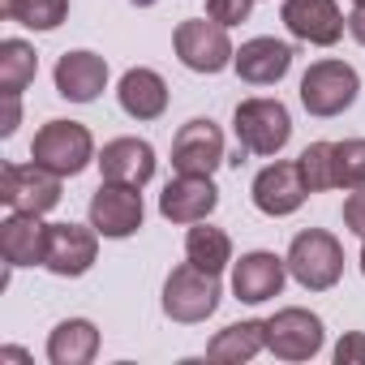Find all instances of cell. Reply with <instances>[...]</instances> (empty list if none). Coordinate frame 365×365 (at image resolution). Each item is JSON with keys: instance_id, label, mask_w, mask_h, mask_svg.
<instances>
[{"instance_id": "6da1fadb", "label": "cell", "mask_w": 365, "mask_h": 365, "mask_svg": "<svg viewBox=\"0 0 365 365\" xmlns=\"http://www.w3.org/2000/svg\"><path fill=\"white\" fill-rule=\"evenodd\" d=\"M220 297H224L220 292V275L194 267L190 258L180 267H172V275L163 279V314L172 322H185V327L207 322L220 309Z\"/></svg>"}, {"instance_id": "7a4b0ae2", "label": "cell", "mask_w": 365, "mask_h": 365, "mask_svg": "<svg viewBox=\"0 0 365 365\" xmlns=\"http://www.w3.org/2000/svg\"><path fill=\"white\" fill-rule=\"evenodd\" d=\"M288 275L301 288H309V292L335 288L339 275H344V245L331 232H322V228L297 232L292 245H288Z\"/></svg>"}, {"instance_id": "3957f363", "label": "cell", "mask_w": 365, "mask_h": 365, "mask_svg": "<svg viewBox=\"0 0 365 365\" xmlns=\"http://www.w3.org/2000/svg\"><path fill=\"white\" fill-rule=\"evenodd\" d=\"M31 159L56 176H78L95 159V138L78 120H48L31 142Z\"/></svg>"}, {"instance_id": "277c9868", "label": "cell", "mask_w": 365, "mask_h": 365, "mask_svg": "<svg viewBox=\"0 0 365 365\" xmlns=\"http://www.w3.org/2000/svg\"><path fill=\"white\" fill-rule=\"evenodd\" d=\"M356 95H361V78L344 61H314L301 78V103L309 116H322V120L348 112Z\"/></svg>"}, {"instance_id": "5b68a950", "label": "cell", "mask_w": 365, "mask_h": 365, "mask_svg": "<svg viewBox=\"0 0 365 365\" xmlns=\"http://www.w3.org/2000/svg\"><path fill=\"white\" fill-rule=\"evenodd\" d=\"M232 129L250 155H279L292 138V116L279 99H241L232 112Z\"/></svg>"}, {"instance_id": "8992f818", "label": "cell", "mask_w": 365, "mask_h": 365, "mask_svg": "<svg viewBox=\"0 0 365 365\" xmlns=\"http://www.w3.org/2000/svg\"><path fill=\"white\" fill-rule=\"evenodd\" d=\"M172 48L180 56V65L194 73H220L232 65L237 48L228 39V26H220L215 18H190L172 31Z\"/></svg>"}, {"instance_id": "52a82bcc", "label": "cell", "mask_w": 365, "mask_h": 365, "mask_svg": "<svg viewBox=\"0 0 365 365\" xmlns=\"http://www.w3.org/2000/svg\"><path fill=\"white\" fill-rule=\"evenodd\" d=\"M61 180L56 172H48L43 163H5L0 172V202L9 211H35V215H48L56 202H61Z\"/></svg>"}, {"instance_id": "ba28073f", "label": "cell", "mask_w": 365, "mask_h": 365, "mask_svg": "<svg viewBox=\"0 0 365 365\" xmlns=\"http://www.w3.org/2000/svg\"><path fill=\"white\" fill-rule=\"evenodd\" d=\"M250 194H254V207H258L262 215L284 220V215H292V211L305 207L309 185H305L297 159H275V163H267V168L254 176V190H250Z\"/></svg>"}, {"instance_id": "9c48e42d", "label": "cell", "mask_w": 365, "mask_h": 365, "mask_svg": "<svg viewBox=\"0 0 365 365\" xmlns=\"http://www.w3.org/2000/svg\"><path fill=\"white\" fill-rule=\"evenodd\" d=\"M322 339H327L322 318L301 305H288L275 318H267V348L279 361H309L322 352Z\"/></svg>"}, {"instance_id": "30bf717a", "label": "cell", "mask_w": 365, "mask_h": 365, "mask_svg": "<svg viewBox=\"0 0 365 365\" xmlns=\"http://www.w3.org/2000/svg\"><path fill=\"white\" fill-rule=\"evenodd\" d=\"M142 194L138 185H120V180H103L91 194V224L108 241H125L142 228Z\"/></svg>"}, {"instance_id": "8fae6325", "label": "cell", "mask_w": 365, "mask_h": 365, "mask_svg": "<svg viewBox=\"0 0 365 365\" xmlns=\"http://www.w3.org/2000/svg\"><path fill=\"white\" fill-rule=\"evenodd\" d=\"M224 163V133L215 120H185L172 138V168L180 176H211Z\"/></svg>"}, {"instance_id": "7c38bea8", "label": "cell", "mask_w": 365, "mask_h": 365, "mask_svg": "<svg viewBox=\"0 0 365 365\" xmlns=\"http://www.w3.org/2000/svg\"><path fill=\"white\" fill-rule=\"evenodd\" d=\"M99 254V232L95 224H48V254L43 267L61 279H78L95 267Z\"/></svg>"}, {"instance_id": "4fadbf2b", "label": "cell", "mask_w": 365, "mask_h": 365, "mask_svg": "<svg viewBox=\"0 0 365 365\" xmlns=\"http://www.w3.org/2000/svg\"><path fill=\"white\" fill-rule=\"evenodd\" d=\"M284 26L301 43L335 48L348 31V18L339 14L335 0H284Z\"/></svg>"}, {"instance_id": "5bb4252c", "label": "cell", "mask_w": 365, "mask_h": 365, "mask_svg": "<svg viewBox=\"0 0 365 365\" xmlns=\"http://www.w3.org/2000/svg\"><path fill=\"white\" fill-rule=\"evenodd\" d=\"M220 207V190L211 176H172L159 194V215L168 224H198Z\"/></svg>"}, {"instance_id": "9a60e30c", "label": "cell", "mask_w": 365, "mask_h": 365, "mask_svg": "<svg viewBox=\"0 0 365 365\" xmlns=\"http://www.w3.org/2000/svg\"><path fill=\"white\" fill-rule=\"evenodd\" d=\"M284 279H288V258H279L271 250H254V254H241V262H232V292L245 305H262V301L279 297Z\"/></svg>"}, {"instance_id": "2e32d148", "label": "cell", "mask_w": 365, "mask_h": 365, "mask_svg": "<svg viewBox=\"0 0 365 365\" xmlns=\"http://www.w3.org/2000/svg\"><path fill=\"white\" fill-rule=\"evenodd\" d=\"M232 69H237V78L250 82V86H275V82L292 69V48H288L284 39L258 35V39H250V43L237 48Z\"/></svg>"}, {"instance_id": "e0dca14e", "label": "cell", "mask_w": 365, "mask_h": 365, "mask_svg": "<svg viewBox=\"0 0 365 365\" xmlns=\"http://www.w3.org/2000/svg\"><path fill=\"white\" fill-rule=\"evenodd\" d=\"M0 254L9 267H43L48 254V224L35 211H9L0 224Z\"/></svg>"}, {"instance_id": "ac0fdd59", "label": "cell", "mask_w": 365, "mask_h": 365, "mask_svg": "<svg viewBox=\"0 0 365 365\" xmlns=\"http://www.w3.org/2000/svg\"><path fill=\"white\" fill-rule=\"evenodd\" d=\"M99 172L103 180H120V185H146L155 176V146L146 138H112L103 150H99Z\"/></svg>"}, {"instance_id": "d6986e66", "label": "cell", "mask_w": 365, "mask_h": 365, "mask_svg": "<svg viewBox=\"0 0 365 365\" xmlns=\"http://www.w3.org/2000/svg\"><path fill=\"white\" fill-rule=\"evenodd\" d=\"M56 95L69 103H95L108 86V61L95 52H65L56 61Z\"/></svg>"}, {"instance_id": "ffe728a7", "label": "cell", "mask_w": 365, "mask_h": 365, "mask_svg": "<svg viewBox=\"0 0 365 365\" xmlns=\"http://www.w3.org/2000/svg\"><path fill=\"white\" fill-rule=\"evenodd\" d=\"M116 99L125 108V116L133 120H159L168 112V82L155 73V69H129L116 86Z\"/></svg>"}, {"instance_id": "44dd1931", "label": "cell", "mask_w": 365, "mask_h": 365, "mask_svg": "<svg viewBox=\"0 0 365 365\" xmlns=\"http://www.w3.org/2000/svg\"><path fill=\"white\" fill-rule=\"evenodd\" d=\"M99 352V331L86 318H65L48 335V361L52 365H86Z\"/></svg>"}, {"instance_id": "7402d4cb", "label": "cell", "mask_w": 365, "mask_h": 365, "mask_svg": "<svg viewBox=\"0 0 365 365\" xmlns=\"http://www.w3.org/2000/svg\"><path fill=\"white\" fill-rule=\"evenodd\" d=\"M262 348H267V322L245 318V322L224 327V331L207 344V356L220 361V365H241V361H254Z\"/></svg>"}, {"instance_id": "603a6c76", "label": "cell", "mask_w": 365, "mask_h": 365, "mask_svg": "<svg viewBox=\"0 0 365 365\" xmlns=\"http://www.w3.org/2000/svg\"><path fill=\"white\" fill-rule=\"evenodd\" d=\"M185 258H190L194 267L220 275V271L232 262V237H228L224 228H211L207 220H198V224L190 228V237H185Z\"/></svg>"}, {"instance_id": "cb8c5ba5", "label": "cell", "mask_w": 365, "mask_h": 365, "mask_svg": "<svg viewBox=\"0 0 365 365\" xmlns=\"http://www.w3.org/2000/svg\"><path fill=\"white\" fill-rule=\"evenodd\" d=\"M39 73V56L26 39H5L0 43V91L5 95H22Z\"/></svg>"}, {"instance_id": "d4e9b609", "label": "cell", "mask_w": 365, "mask_h": 365, "mask_svg": "<svg viewBox=\"0 0 365 365\" xmlns=\"http://www.w3.org/2000/svg\"><path fill=\"white\" fill-rule=\"evenodd\" d=\"M0 18L26 31H56L69 18V0H0Z\"/></svg>"}, {"instance_id": "484cf974", "label": "cell", "mask_w": 365, "mask_h": 365, "mask_svg": "<svg viewBox=\"0 0 365 365\" xmlns=\"http://www.w3.org/2000/svg\"><path fill=\"white\" fill-rule=\"evenodd\" d=\"M297 163H301V176H305L309 194L335 190V142H309Z\"/></svg>"}, {"instance_id": "4316f807", "label": "cell", "mask_w": 365, "mask_h": 365, "mask_svg": "<svg viewBox=\"0 0 365 365\" xmlns=\"http://www.w3.org/2000/svg\"><path fill=\"white\" fill-rule=\"evenodd\" d=\"M365 185V138L335 142V190H361Z\"/></svg>"}, {"instance_id": "83f0119b", "label": "cell", "mask_w": 365, "mask_h": 365, "mask_svg": "<svg viewBox=\"0 0 365 365\" xmlns=\"http://www.w3.org/2000/svg\"><path fill=\"white\" fill-rule=\"evenodd\" d=\"M254 9V0H207V18H215L220 26H241Z\"/></svg>"}, {"instance_id": "f1b7e54d", "label": "cell", "mask_w": 365, "mask_h": 365, "mask_svg": "<svg viewBox=\"0 0 365 365\" xmlns=\"http://www.w3.org/2000/svg\"><path fill=\"white\" fill-rule=\"evenodd\" d=\"M344 228H348V232H356V237L365 241V185H361V190H352V194L344 198Z\"/></svg>"}, {"instance_id": "f546056e", "label": "cell", "mask_w": 365, "mask_h": 365, "mask_svg": "<svg viewBox=\"0 0 365 365\" xmlns=\"http://www.w3.org/2000/svg\"><path fill=\"white\" fill-rule=\"evenodd\" d=\"M335 361L339 365H365V331H348L335 344Z\"/></svg>"}, {"instance_id": "4dcf8cb0", "label": "cell", "mask_w": 365, "mask_h": 365, "mask_svg": "<svg viewBox=\"0 0 365 365\" xmlns=\"http://www.w3.org/2000/svg\"><path fill=\"white\" fill-rule=\"evenodd\" d=\"M18 120H22V95H5V120H0V133L14 138Z\"/></svg>"}, {"instance_id": "1f68e13d", "label": "cell", "mask_w": 365, "mask_h": 365, "mask_svg": "<svg viewBox=\"0 0 365 365\" xmlns=\"http://www.w3.org/2000/svg\"><path fill=\"white\" fill-rule=\"evenodd\" d=\"M348 35H352V39L365 48V5H356V9L348 14Z\"/></svg>"}, {"instance_id": "d6a6232c", "label": "cell", "mask_w": 365, "mask_h": 365, "mask_svg": "<svg viewBox=\"0 0 365 365\" xmlns=\"http://www.w3.org/2000/svg\"><path fill=\"white\" fill-rule=\"evenodd\" d=\"M0 361H31L22 348H0Z\"/></svg>"}, {"instance_id": "836d02e7", "label": "cell", "mask_w": 365, "mask_h": 365, "mask_svg": "<svg viewBox=\"0 0 365 365\" xmlns=\"http://www.w3.org/2000/svg\"><path fill=\"white\" fill-rule=\"evenodd\" d=\"M361 275H365V245H361Z\"/></svg>"}, {"instance_id": "e575fe53", "label": "cell", "mask_w": 365, "mask_h": 365, "mask_svg": "<svg viewBox=\"0 0 365 365\" xmlns=\"http://www.w3.org/2000/svg\"><path fill=\"white\" fill-rule=\"evenodd\" d=\"M133 5H142V9H146V5H155V0H133Z\"/></svg>"}, {"instance_id": "d590c367", "label": "cell", "mask_w": 365, "mask_h": 365, "mask_svg": "<svg viewBox=\"0 0 365 365\" xmlns=\"http://www.w3.org/2000/svg\"><path fill=\"white\" fill-rule=\"evenodd\" d=\"M352 5H365V0H352Z\"/></svg>"}]
</instances>
